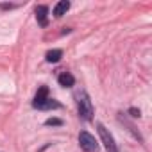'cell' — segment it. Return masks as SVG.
I'll return each instance as SVG.
<instances>
[{
    "mask_svg": "<svg viewBox=\"0 0 152 152\" xmlns=\"http://www.w3.org/2000/svg\"><path fill=\"white\" fill-rule=\"evenodd\" d=\"M0 7H2V9H13L15 6L13 4H0Z\"/></svg>",
    "mask_w": 152,
    "mask_h": 152,
    "instance_id": "cell-12",
    "label": "cell"
},
{
    "mask_svg": "<svg viewBox=\"0 0 152 152\" xmlns=\"http://www.w3.org/2000/svg\"><path fill=\"white\" fill-rule=\"evenodd\" d=\"M32 106H34L36 109H57V107H61V104H59L57 100L50 99V97H47V99L41 100V102H32Z\"/></svg>",
    "mask_w": 152,
    "mask_h": 152,
    "instance_id": "cell-5",
    "label": "cell"
},
{
    "mask_svg": "<svg viewBox=\"0 0 152 152\" xmlns=\"http://www.w3.org/2000/svg\"><path fill=\"white\" fill-rule=\"evenodd\" d=\"M77 106H79V115L84 118V120H91L93 118V106H91V100L90 97L86 95V91H81L77 93Z\"/></svg>",
    "mask_w": 152,
    "mask_h": 152,
    "instance_id": "cell-1",
    "label": "cell"
},
{
    "mask_svg": "<svg viewBox=\"0 0 152 152\" xmlns=\"http://www.w3.org/2000/svg\"><path fill=\"white\" fill-rule=\"evenodd\" d=\"M129 113H131V116H134V118H140V115H141V113H140V109H136V107H131V109H129Z\"/></svg>",
    "mask_w": 152,
    "mask_h": 152,
    "instance_id": "cell-11",
    "label": "cell"
},
{
    "mask_svg": "<svg viewBox=\"0 0 152 152\" xmlns=\"http://www.w3.org/2000/svg\"><path fill=\"white\" fill-rule=\"evenodd\" d=\"M61 57H63V50L61 48H54V50H48L47 52V61L48 63H57Z\"/></svg>",
    "mask_w": 152,
    "mask_h": 152,
    "instance_id": "cell-8",
    "label": "cell"
},
{
    "mask_svg": "<svg viewBox=\"0 0 152 152\" xmlns=\"http://www.w3.org/2000/svg\"><path fill=\"white\" fill-rule=\"evenodd\" d=\"M57 81H59V84H61L63 88H72V86L75 84L73 75H72V73H68V72H63L59 77H57Z\"/></svg>",
    "mask_w": 152,
    "mask_h": 152,
    "instance_id": "cell-6",
    "label": "cell"
},
{
    "mask_svg": "<svg viewBox=\"0 0 152 152\" xmlns=\"http://www.w3.org/2000/svg\"><path fill=\"white\" fill-rule=\"evenodd\" d=\"M97 131H99V136H100V140H102L106 150H107V152H118V147H116V143H115L111 132H109L102 124H97Z\"/></svg>",
    "mask_w": 152,
    "mask_h": 152,
    "instance_id": "cell-3",
    "label": "cell"
},
{
    "mask_svg": "<svg viewBox=\"0 0 152 152\" xmlns=\"http://www.w3.org/2000/svg\"><path fill=\"white\" fill-rule=\"evenodd\" d=\"M79 145H81V148L84 152H99V141L88 131H81V134H79Z\"/></svg>",
    "mask_w": 152,
    "mask_h": 152,
    "instance_id": "cell-2",
    "label": "cell"
},
{
    "mask_svg": "<svg viewBox=\"0 0 152 152\" xmlns=\"http://www.w3.org/2000/svg\"><path fill=\"white\" fill-rule=\"evenodd\" d=\"M36 20L41 27L48 25V7L47 6H38L36 7Z\"/></svg>",
    "mask_w": 152,
    "mask_h": 152,
    "instance_id": "cell-4",
    "label": "cell"
},
{
    "mask_svg": "<svg viewBox=\"0 0 152 152\" xmlns=\"http://www.w3.org/2000/svg\"><path fill=\"white\" fill-rule=\"evenodd\" d=\"M45 125H63V120L61 118H48L45 122Z\"/></svg>",
    "mask_w": 152,
    "mask_h": 152,
    "instance_id": "cell-10",
    "label": "cell"
},
{
    "mask_svg": "<svg viewBox=\"0 0 152 152\" xmlns=\"http://www.w3.org/2000/svg\"><path fill=\"white\" fill-rule=\"evenodd\" d=\"M70 9V2H68V0H61V2H57L56 4V7H54V16H63L66 11Z\"/></svg>",
    "mask_w": 152,
    "mask_h": 152,
    "instance_id": "cell-7",
    "label": "cell"
},
{
    "mask_svg": "<svg viewBox=\"0 0 152 152\" xmlns=\"http://www.w3.org/2000/svg\"><path fill=\"white\" fill-rule=\"evenodd\" d=\"M47 97H48V88H47V86H41V88L38 90V93H36V97H34L32 102H41V100H45Z\"/></svg>",
    "mask_w": 152,
    "mask_h": 152,
    "instance_id": "cell-9",
    "label": "cell"
}]
</instances>
